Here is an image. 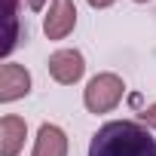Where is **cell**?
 Instances as JSON below:
<instances>
[{"instance_id": "cell-9", "label": "cell", "mask_w": 156, "mask_h": 156, "mask_svg": "<svg viewBox=\"0 0 156 156\" xmlns=\"http://www.w3.org/2000/svg\"><path fill=\"white\" fill-rule=\"evenodd\" d=\"M141 122H144V126H150V129H156V104H150V107H144V110H141Z\"/></svg>"}, {"instance_id": "cell-6", "label": "cell", "mask_w": 156, "mask_h": 156, "mask_svg": "<svg viewBox=\"0 0 156 156\" xmlns=\"http://www.w3.org/2000/svg\"><path fill=\"white\" fill-rule=\"evenodd\" d=\"M28 138V122L16 113H6L0 119V156H19Z\"/></svg>"}, {"instance_id": "cell-7", "label": "cell", "mask_w": 156, "mask_h": 156, "mask_svg": "<svg viewBox=\"0 0 156 156\" xmlns=\"http://www.w3.org/2000/svg\"><path fill=\"white\" fill-rule=\"evenodd\" d=\"M31 156H67V135L55 122H43L34 138Z\"/></svg>"}, {"instance_id": "cell-2", "label": "cell", "mask_w": 156, "mask_h": 156, "mask_svg": "<svg viewBox=\"0 0 156 156\" xmlns=\"http://www.w3.org/2000/svg\"><path fill=\"white\" fill-rule=\"evenodd\" d=\"M126 95V83H122V76L119 73H95L92 80L86 83L83 89V104L89 113H110Z\"/></svg>"}, {"instance_id": "cell-4", "label": "cell", "mask_w": 156, "mask_h": 156, "mask_svg": "<svg viewBox=\"0 0 156 156\" xmlns=\"http://www.w3.org/2000/svg\"><path fill=\"white\" fill-rule=\"evenodd\" d=\"M76 28V3L73 0H52L49 12L43 16V34L49 40H64Z\"/></svg>"}, {"instance_id": "cell-10", "label": "cell", "mask_w": 156, "mask_h": 156, "mask_svg": "<svg viewBox=\"0 0 156 156\" xmlns=\"http://www.w3.org/2000/svg\"><path fill=\"white\" fill-rule=\"evenodd\" d=\"M86 3L92 6V9H107V6H113L116 0H86Z\"/></svg>"}, {"instance_id": "cell-3", "label": "cell", "mask_w": 156, "mask_h": 156, "mask_svg": "<svg viewBox=\"0 0 156 156\" xmlns=\"http://www.w3.org/2000/svg\"><path fill=\"white\" fill-rule=\"evenodd\" d=\"M46 67H49V76L58 86H73L86 73V58H83L80 49H58V52L49 55Z\"/></svg>"}, {"instance_id": "cell-12", "label": "cell", "mask_w": 156, "mask_h": 156, "mask_svg": "<svg viewBox=\"0 0 156 156\" xmlns=\"http://www.w3.org/2000/svg\"><path fill=\"white\" fill-rule=\"evenodd\" d=\"M135 3H147V0H135Z\"/></svg>"}, {"instance_id": "cell-11", "label": "cell", "mask_w": 156, "mask_h": 156, "mask_svg": "<svg viewBox=\"0 0 156 156\" xmlns=\"http://www.w3.org/2000/svg\"><path fill=\"white\" fill-rule=\"evenodd\" d=\"M25 3H28L34 12H40V9H46V3H49V0H25Z\"/></svg>"}, {"instance_id": "cell-1", "label": "cell", "mask_w": 156, "mask_h": 156, "mask_svg": "<svg viewBox=\"0 0 156 156\" xmlns=\"http://www.w3.org/2000/svg\"><path fill=\"white\" fill-rule=\"evenodd\" d=\"M89 156H156V138L144 122L110 119L92 135Z\"/></svg>"}, {"instance_id": "cell-5", "label": "cell", "mask_w": 156, "mask_h": 156, "mask_svg": "<svg viewBox=\"0 0 156 156\" xmlns=\"http://www.w3.org/2000/svg\"><path fill=\"white\" fill-rule=\"evenodd\" d=\"M31 92V73L25 64H16V61H6L0 64V101L9 104V101H19Z\"/></svg>"}, {"instance_id": "cell-8", "label": "cell", "mask_w": 156, "mask_h": 156, "mask_svg": "<svg viewBox=\"0 0 156 156\" xmlns=\"http://www.w3.org/2000/svg\"><path fill=\"white\" fill-rule=\"evenodd\" d=\"M6 3H9V34L3 43V55H9L19 46V0H6Z\"/></svg>"}]
</instances>
